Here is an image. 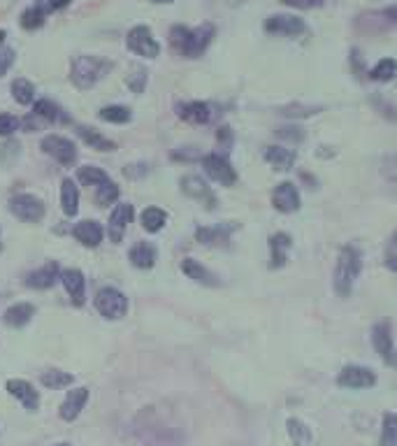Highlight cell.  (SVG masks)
<instances>
[{
	"instance_id": "4fadbf2b",
	"label": "cell",
	"mask_w": 397,
	"mask_h": 446,
	"mask_svg": "<svg viewBox=\"0 0 397 446\" xmlns=\"http://www.w3.org/2000/svg\"><path fill=\"white\" fill-rule=\"evenodd\" d=\"M372 344H374V351L381 356L388 365H397V356L393 349V335H391L388 323H376V326L372 328Z\"/></svg>"
},
{
	"instance_id": "d4e9b609",
	"label": "cell",
	"mask_w": 397,
	"mask_h": 446,
	"mask_svg": "<svg viewBox=\"0 0 397 446\" xmlns=\"http://www.w3.org/2000/svg\"><path fill=\"white\" fill-rule=\"evenodd\" d=\"M77 135L84 139V142L91 147V149H95V152H114V149H117V144L112 142L110 137H105V135H100L98 130L95 128H88V126H77Z\"/></svg>"
},
{
	"instance_id": "7402d4cb",
	"label": "cell",
	"mask_w": 397,
	"mask_h": 446,
	"mask_svg": "<svg viewBox=\"0 0 397 446\" xmlns=\"http://www.w3.org/2000/svg\"><path fill=\"white\" fill-rule=\"evenodd\" d=\"M73 235L84 244V247H98L102 242V225L98 221H82L73 228Z\"/></svg>"
},
{
	"instance_id": "ffe728a7",
	"label": "cell",
	"mask_w": 397,
	"mask_h": 446,
	"mask_svg": "<svg viewBox=\"0 0 397 446\" xmlns=\"http://www.w3.org/2000/svg\"><path fill=\"white\" fill-rule=\"evenodd\" d=\"M181 272L186 275L189 279H193V282H198L202 286H218V277L211 272V270H207L202 263H198V260L193 258H184L181 260Z\"/></svg>"
},
{
	"instance_id": "6da1fadb",
	"label": "cell",
	"mask_w": 397,
	"mask_h": 446,
	"mask_svg": "<svg viewBox=\"0 0 397 446\" xmlns=\"http://www.w3.org/2000/svg\"><path fill=\"white\" fill-rule=\"evenodd\" d=\"M211 38H214V26L211 23H202L193 31L186 26H174L170 31V45L186 58H198L205 54Z\"/></svg>"
},
{
	"instance_id": "8992f818",
	"label": "cell",
	"mask_w": 397,
	"mask_h": 446,
	"mask_svg": "<svg viewBox=\"0 0 397 446\" xmlns=\"http://www.w3.org/2000/svg\"><path fill=\"white\" fill-rule=\"evenodd\" d=\"M10 212L23 223H40L44 218V203L33 193H19L10 200Z\"/></svg>"
},
{
	"instance_id": "2e32d148",
	"label": "cell",
	"mask_w": 397,
	"mask_h": 446,
	"mask_svg": "<svg viewBox=\"0 0 397 446\" xmlns=\"http://www.w3.org/2000/svg\"><path fill=\"white\" fill-rule=\"evenodd\" d=\"M60 282H63L65 291L70 295V300H73L77 307H82L84 297H86V279H84V275L79 272L77 267H70V270H63V275H60Z\"/></svg>"
},
{
	"instance_id": "ab89813d",
	"label": "cell",
	"mask_w": 397,
	"mask_h": 446,
	"mask_svg": "<svg viewBox=\"0 0 397 446\" xmlns=\"http://www.w3.org/2000/svg\"><path fill=\"white\" fill-rule=\"evenodd\" d=\"M381 446H397V414H386L383 416Z\"/></svg>"
},
{
	"instance_id": "8fae6325",
	"label": "cell",
	"mask_w": 397,
	"mask_h": 446,
	"mask_svg": "<svg viewBox=\"0 0 397 446\" xmlns=\"http://www.w3.org/2000/svg\"><path fill=\"white\" fill-rule=\"evenodd\" d=\"M272 205H275L277 212L281 214H293L300 209V193L297 189L293 186L290 181H284L279 184L275 189V193H272Z\"/></svg>"
},
{
	"instance_id": "816d5d0a",
	"label": "cell",
	"mask_w": 397,
	"mask_h": 446,
	"mask_svg": "<svg viewBox=\"0 0 397 446\" xmlns=\"http://www.w3.org/2000/svg\"><path fill=\"white\" fill-rule=\"evenodd\" d=\"M56 446H70V444H56Z\"/></svg>"
},
{
	"instance_id": "d6986e66",
	"label": "cell",
	"mask_w": 397,
	"mask_h": 446,
	"mask_svg": "<svg viewBox=\"0 0 397 446\" xmlns=\"http://www.w3.org/2000/svg\"><path fill=\"white\" fill-rule=\"evenodd\" d=\"M86 400H88V388L70 391L63 400V405H60V418H63V421H75V418L82 414Z\"/></svg>"
},
{
	"instance_id": "1f68e13d",
	"label": "cell",
	"mask_w": 397,
	"mask_h": 446,
	"mask_svg": "<svg viewBox=\"0 0 397 446\" xmlns=\"http://www.w3.org/2000/svg\"><path fill=\"white\" fill-rule=\"evenodd\" d=\"M77 179L82 181L84 186H102V184L110 181V174L100 168H95V165H84V168H79Z\"/></svg>"
},
{
	"instance_id": "4dcf8cb0",
	"label": "cell",
	"mask_w": 397,
	"mask_h": 446,
	"mask_svg": "<svg viewBox=\"0 0 397 446\" xmlns=\"http://www.w3.org/2000/svg\"><path fill=\"white\" fill-rule=\"evenodd\" d=\"M139 218H142V228H144L147 233H158V230H163V225L167 223V214L163 212L161 207H147Z\"/></svg>"
},
{
	"instance_id": "ba28073f",
	"label": "cell",
	"mask_w": 397,
	"mask_h": 446,
	"mask_svg": "<svg viewBox=\"0 0 397 446\" xmlns=\"http://www.w3.org/2000/svg\"><path fill=\"white\" fill-rule=\"evenodd\" d=\"M42 152L51 156L54 161H58L63 168H70L77 161V147L70 142L68 137L60 135H47L42 139Z\"/></svg>"
},
{
	"instance_id": "ee69618b",
	"label": "cell",
	"mask_w": 397,
	"mask_h": 446,
	"mask_svg": "<svg viewBox=\"0 0 397 446\" xmlns=\"http://www.w3.org/2000/svg\"><path fill=\"white\" fill-rule=\"evenodd\" d=\"M14 49H7V47H0V77L7 75V70L12 68L14 63Z\"/></svg>"
},
{
	"instance_id": "b9f144b4",
	"label": "cell",
	"mask_w": 397,
	"mask_h": 446,
	"mask_svg": "<svg viewBox=\"0 0 397 446\" xmlns=\"http://www.w3.org/2000/svg\"><path fill=\"white\" fill-rule=\"evenodd\" d=\"M19 126H21V121L16 119V117H12V115H0V135H3V137L16 133V130H19Z\"/></svg>"
},
{
	"instance_id": "9a60e30c",
	"label": "cell",
	"mask_w": 397,
	"mask_h": 446,
	"mask_svg": "<svg viewBox=\"0 0 397 446\" xmlns=\"http://www.w3.org/2000/svg\"><path fill=\"white\" fill-rule=\"evenodd\" d=\"M265 31L272 35H286L288 38V35L305 33V23H302V19H297V16H293V14H275L265 21Z\"/></svg>"
},
{
	"instance_id": "5bb4252c",
	"label": "cell",
	"mask_w": 397,
	"mask_h": 446,
	"mask_svg": "<svg viewBox=\"0 0 397 446\" xmlns=\"http://www.w3.org/2000/svg\"><path fill=\"white\" fill-rule=\"evenodd\" d=\"M60 267L56 260H49V263H44L40 270H35L28 277H26V286L28 288H38V291H47V288L54 286L58 279H60Z\"/></svg>"
},
{
	"instance_id": "5b68a950",
	"label": "cell",
	"mask_w": 397,
	"mask_h": 446,
	"mask_svg": "<svg viewBox=\"0 0 397 446\" xmlns=\"http://www.w3.org/2000/svg\"><path fill=\"white\" fill-rule=\"evenodd\" d=\"M95 309H98L105 319L110 321H117V319H123L128 312V297L123 295L119 288L114 286H105L95 295Z\"/></svg>"
},
{
	"instance_id": "44dd1931",
	"label": "cell",
	"mask_w": 397,
	"mask_h": 446,
	"mask_svg": "<svg viewBox=\"0 0 397 446\" xmlns=\"http://www.w3.org/2000/svg\"><path fill=\"white\" fill-rule=\"evenodd\" d=\"M181 191L186 193L189 198H196V200H207V207H214L216 198L214 193L209 191V186L196 174H189V177L181 179Z\"/></svg>"
},
{
	"instance_id": "30bf717a",
	"label": "cell",
	"mask_w": 397,
	"mask_h": 446,
	"mask_svg": "<svg viewBox=\"0 0 397 446\" xmlns=\"http://www.w3.org/2000/svg\"><path fill=\"white\" fill-rule=\"evenodd\" d=\"M337 383L344 388H372L376 383V377L372 370H367V367H344L342 374L337 377Z\"/></svg>"
},
{
	"instance_id": "e575fe53",
	"label": "cell",
	"mask_w": 397,
	"mask_h": 446,
	"mask_svg": "<svg viewBox=\"0 0 397 446\" xmlns=\"http://www.w3.org/2000/svg\"><path fill=\"white\" fill-rule=\"evenodd\" d=\"M44 16H47V10L38 3V5H33L28 7L23 14H21V26L26 31H35V28H40V26L44 23Z\"/></svg>"
},
{
	"instance_id": "f546056e",
	"label": "cell",
	"mask_w": 397,
	"mask_h": 446,
	"mask_svg": "<svg viewBox=\"0 0 397 446\" xmlns=\"http://www.w3.org/2000/svg\"><path fill=\"white\" fill-rule=\"evenodd\" d=\"M237 225H214V228H198L196 230V240L200 244H223L231 238V233Z\"/></svg>"
},
{
	"instance_id": "cb8c5ba5",
	"label": "cell",
	"mask_w": 397,
	"mask_h": 446,
	"mask_svg": "<svg viewBox=\"0 0 397 446\" xmlns=\"http://www.w3.org/2000/svg\"><path fill=\"white\" fill-rule=\"evenodd\" d=\"M179 117L184 121H189V124L200 126V124H207L211 119V107L207 102H186V105H181Z\"/></svg>"
},
{
	"instance_id": "4316f807",
	"label": "cell",
	"mask_w": 397,
	"mask_h": 446,
	"mask_svg": "<svg viewBox=\"0 0 397 446\" xmlns=\"http://www.w3.org/2000/svg\"><path fill=\"white\" fill-rule=\"evenodd\" d=\"M33 117L47 121V124H63V121H68V117L63 115V110H60L58 105L51 102V100H38V102H35Z\"/></svg>"
},
{
	"instance_id": "d590c367",
	"label": "cell",
	"mask_w": 397,
	"mask_h": 446,
	"mask_svg": "<svg viewBox=\"0 0 397 446\" xmlns=\"http://www.w3.org/2000/svg\"><path fill=\"white\" fill-rule=\"evenodd\" d=\"M100 119L110 121V124H128L132 115L128 107H123V105H110V107L100 110Z\"/></svg>"
},
{
	"instance_id": "f907efd6",
	"label": "cell",
	"mask_w": 397,
	"mask_h": 446,
	"mask_svg": "<svg viewBox=\"0 0 397 446\" xmlns=\"http://www.w3.org/2000/svg\"><path fill=\"white\" fill-rule=\"evenodd\" d=\"M5 40V31H0V42H3Z\"/></svg>"
},
{
	"instance_id": "681fc988",
	"label": "cell",
	"mask_w": 397,
	"mask_h": 446,
	"mask_svg": "<svg viewBox=\"0 0 397 446\" xmlns=\"http://www.w3.org/2000/svg\"><path fill=\"white\" fill-rule=\"evenodd\" d=\"M152 3H172V0H152Z\"/></svg>"
},
{
	"instance_id": "d6a6232c",
	"label": "cell",
	"mask_w": 397,
	"mask_h": 446,
	"mask_svg": "<svg viewBox=\"0 0 397 446\" xmlns=\"http://www.w3.org/2000/svg\"><path fill=\"white\" fill-rule=\"evenodd\" d=\"M286 430H288L290 442H293L295 446H309L312 444V432H309L307 423L297 421V418H288Z\"/></svg>"
},
{
	"instance_id": "484cf974",
	"label": "cell",
	"mask_w": 397,
	"mask_h": 446,
	"mask_svg": "<svg viewBox=\"0 0 397 446\" xmlns=\"http://www.w3.org/2000/svg\"><path fill=\"white\" fill-rule=\"evenodd\" d=\"M290 253V238L286 233H277L275 238L270 240V260L272 267H281L288 260Z\"/></svg>"
},
{
	"instance_id": "f35d334b",
	"label": "cell",
	"mask_w": 397,
	"mask_h": 446,
	"mask_svg": "<svg viewBox=\"0 0 397 446\" xmlns=\"http://www.w3.org/2000/svg\"><path fill=\"white\" fill-rule=\"evenodd\" d=\"M119 200V186L114 184L112 179L107 184H102V186H98V193H95V203H98L100 207H110Z\"/></svg>"
},
{
	"instance_id": "60d3db41",
	"label": "cell",
	"mask_w": 397,
	"mask_h": 446,
	"mask_svg": "<svg viewBox=\"0 0 397 446\" xmlns=\"http://www.w3.org/2000/svg\"><path fill=\"white\" fill-rule=\"evenodd\" d=\"M126 82L135 93H142L144 86H147V70L144 68H132V75L126 77Z\"/></svg>"
},
{
	"instance_id": "603a6c76",
	"label": "cell",
	"mask_w": 397,
	"mask_h": 446,
	"mask_svg": "<svg viewBox=\"0 0 397 446\" xmlns=\"http://www.w3.org/2000/svg\"><path fill=\"white\" fill-rule=\"evenodd\" d=\"M130 263L139 267V270H149L156 263V247L149 242H137L135 247L130 249Z\"/></svg>"
},
{
	"instance_id": "7bdbcfd3",
	"label": "cell",
	"mask_w": 397,
	"mask_h": 446,
	"mask_svg": "<svg viewBox=\"0 0 397 446\" xmlns=\"http://www.w3.org/2000/svg\"><path fill=\"white\" fill-rule=\"evenodd\" d=\"M386 265L391 272H397V233L393 235V240L386 249Z\"/></svg>"
},
{
	"instance_id": "bcb514c9",
	"label": "cell",
	"mask_w": 397,
	"mask_h": 446,
	"mask_svg": "<svg viewBox=\"0 0 397 446\" xmlns=\"http://www.w3.org/2000/svg\"><path fill=\"white\" fill-rule=\"evenodd\" d=\"M218 142L223 147H231L233 144V130L231 128H221L218 130Z\"/></svg>"
},
{
	"instance_id": "e0dca14e",
	"label": "cell",
	"mask_w": 397,
	"mask_h": 446,
	"mask_svg": "<svg viewBox=\"0 0 397 446\" xmlns=\"http://www.w3.org/2000/svg\"><path fill=\"white\" fill-rule=\"evenodd\" d=\"M7 393H10L12 398H16L23 405V409H28V412H35L40 405V395L38 391H35L28 381L23 379H10L7 381Z\"/></svg>"
},
{
	"instance_id": "3957f363",
	"label": "cell",
	"mask_w": 397,
	"mask_h": 446,
	"mask_svg": "<svg viewBox=\"0 0 397 446\" xmlns=\"http://www.w3.org/2000/svg\"><path fill=\"white\" fill-rule=\"evenodd\" d=\"M112 70L110 60H105L100 56H77L70 65V80L77 86V89H91L95 86L105 75Z\"/></svg>"
},
{
	"instance_id": "7dc6e473",
	"label": "cell",
	"mask_w": 397,
	"mask_h": 446,
	"mask_svg": "<svg viewBox=\"0 0 397 446\" xmlns=\"http://www.w3.org/2000/svg\"><path fill=\"white\" fill-rule=\"evenodd\" d=\"M381 19L391 21V23H397V5H393V7H386V10L381 12Z\"/></svg>"
},
{
	"instance_id": "f1b7e54d",
	"label": "cell",
	"mask_w": 397,
	"mask_h": 446,
	"mask_svg": "<svg viewBox=\"0 0 397 446\" xmlns=\"http://www.w3.org/2000/svg\"><path fill=\"white\" fill-rule=\"evenodd\" d=\"M33 317H35L33 304L16 302V304H12V307L5 312V323H7V326H12V328H23Z\"/></svg>"
},
{
	"instance_id": "7a4b0ae2",
	"label": "cell",
	"mask_w": 397,
	"mask_h": 446,
	"mask_svg": "<svg viewBox=\"0 0 397 446\" xmlns=\"http://www.w3.org/2000/svg\"><path fill=\"white\" fill-rule=\"evenodd\" d=\"M360 270H363V258H360V251L356 247H344L339 251V258H337V265H334V279H332V286H334V293L339 297H349L353 286H356V279L360 275Z\"/></svg>"
},
{
	"instance_id": "836d02e7",
	"label": "cell",
	"mask_w": 397,
	"mask_h": 446,
	"mask_svg": "<svg viewBox=\"0 0 397 446\" xmlns=\"http://www.w3.org/2000/svg\"><path fill=\"white\" fill-rule=\"evenodd\" d=\"M12 98L19 105H31L33 98H35V86L28 80L19 77V80L12 82Z\"/></svg>"
},
{
	"instance_id": "9c48e42d",
	"label": "cell",
	"mask_w": 397,
	"mask_h": 446,
	"mask_svg": "<svg viewBox=\"0 0 397 446\" xmlns=\"http://www.w3.org/2000/svg\"><path fill=\"white\" fill-rule=\"evenodd\" d=\"M126 45L130 51H135L137 56H144V58H156L161 54V47H158V42L154 40V35L147 26H135V28L128 33Z\"/></svg>"
},
{
	"instance_id": "8d00e7d4",
	"label": "cell",
	"mask_w": 397,
	"mask_h": 446,
	"mask_svg": "<svg viewBox=\"0 0 397 446\" xmlns=\"http://www.w3.org/2000/svg\"><path fill=\"white\" fill-rule=\"evenodd\" d=\"M395 60L393 58H383V60H379V63L372 68V73H369V77H372L374 82H391L393 77H395Z\"/></svg>"
},
{
	"instance_id": "74e56055",
	"label": "cell",
	"mask_w": 397,
	"mask_h": 446,
	"mask_svg": "<svg viewBox=\"0 0 397 446\" xmlns=\"http://www.w3.org/2000/svg\"><path fill=\"white\" fill-rule=\"evenodd\" d=\"M75 379H73V374H68V372H60V370H49V372H44L42 374V383L47 388H65L70 386Z\"/></svg>"
},
{
	"instance_id": "7c38bea8",
	"label": "cell",
	"mask_w": 397,
	"mask_h": 446,
	"mask_svg": "<svg viewBox=\"0 0 397 446\" xmlns=\"http://www.w3.org/2000/svg\"><path fill=\"white\" fill-rule=\"evenodd\" d=\"M132 216H135V212H132V205L119 203L117 207H114V212L110 216V225H107L110 240L114 244H119L123 240V235H126V228H128V223L132 221Z\"/></svg>"
},
{
	"instance_id": "f6af8a7d",
	"label": "cell",
	"mask_w": 397,
	"mask_h": 446,
	"mask_svg": "<svg viewBox=\"0 0 397 446\" xmlns=\"http://www.w3.org/2000/svg\"><path fill=\"white\" fill-rule=\"evenodd\" d=\"M70 3H73V0H44V3H40L44 10H63V7H68Z\"/></svg>"
},
{
	"instance_id": "277c9868",
	"label": "cell",
	"mask_w": 397,
	"mask_h": 446,
	"mask_svg": "<svg viewBox=\"0 0 397 446\" xmlns=\"http://www.w3.org/2000/svg\"><path fill=\"white\" fill-rule=\"evenodd\" d=\"M144 423L137 428L142 440L149 442L152 446H179L181 444V432L176 428L167 425L161 416H156L154 412H144L142 414Z\"/></svg>"
},
{
	"instance_id": "c3c4849f",
	"label": "cell",
	"mask_w": 397,
	"mask_h": 446,
	"mask_svg": "<svg viewBox=\"0 0 397 446\" xmlns=\"http://www.w3.org/2000/svg\"><path fill=\"white\" fill-rule=\"evenodd\" d=\"M286 5H293V7H312L316 5V0H284Z\"/></svg>"
},
{
	"instance_id": "52a82bcc",
	"label": "cell",
	"mask_w": 397,
	"mask_h": 446,
	"mask_svg": "<svg viewBox=\"0 0 397 446\" xmlns=\"http://www.w3.org/2000/svg\"><path fill=\"white\" fill-rule=\"evenodd\" d=\"M202 168H205V174L211 179L221 184V186H235L237 184V172L231 163H228L223 156L218 154H209L202 156Z\"/></svg>"
},
{
	"instance_id": "ac0fdd59",
	"label": "cell",
	"mask_w": 397,
	"mask_h": 446,
	"mask_svg": "<svg viewBox=\"0 0 397 446\" xmlns=\"http://www.w3.org/2000/svg\"><path fill=\"white\" fill-rule=\"evenodd\" d=\"M263 159L268 161L272 168H275L277 172H286L293 168L295 163V152L288 147H279V144H272L263 152Z\"/></svg>"
},
{
	"instance_id": "83f0119b",
	"label": "cell",
	"mask_w": 397,
	"mask_h": 446,
	"mask_svg": "<svg viewBox=\"0 0 397 446\" xmlns=\"http://www.w3.org/2000/svg\"><path fill=\"white\" fill-rule=\"evenodd\" d=\"M60 207H63L65 216H77L79 212V189L73 179H63L60 184Z\"/></svg>"
}]
</instances>
